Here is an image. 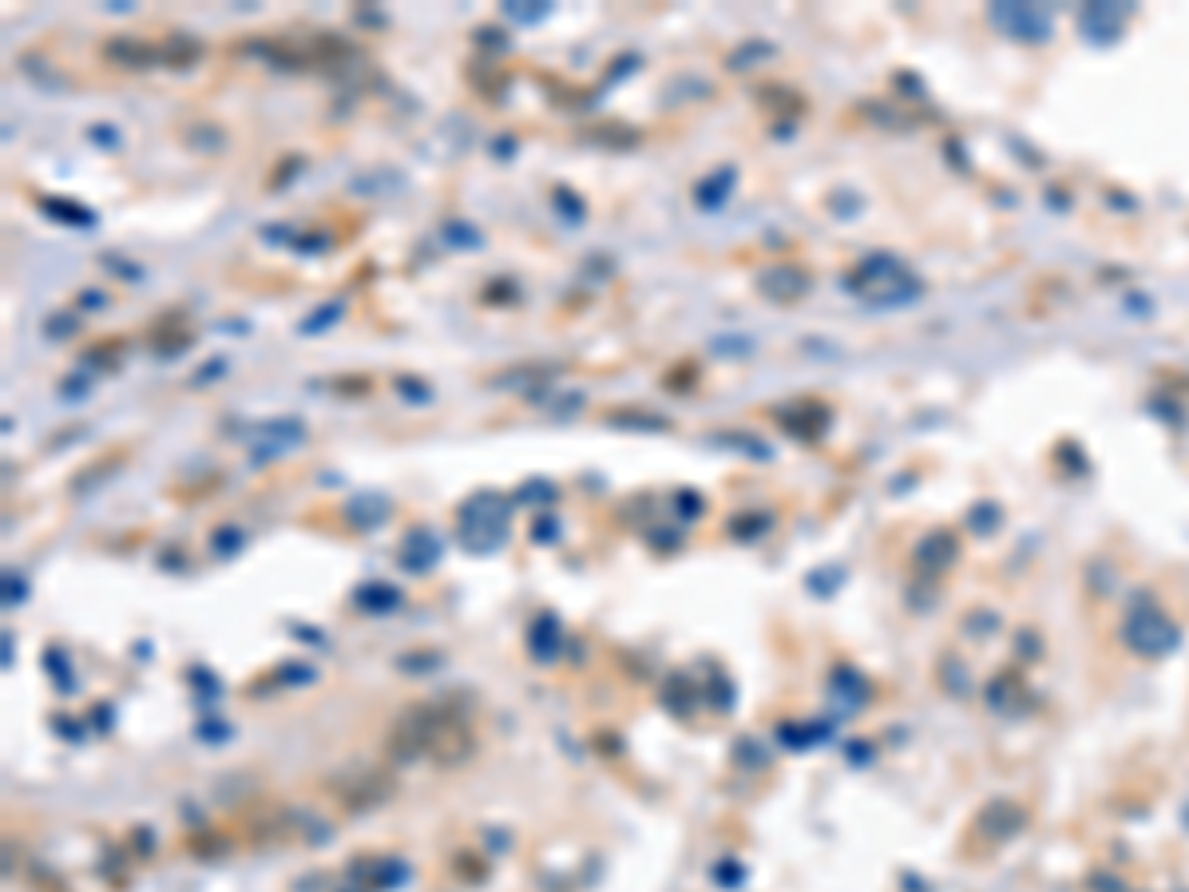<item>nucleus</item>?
<instances>
[{
	"label": "nucleus",
	"instance_id": "1",
	"mask_svg": "<svg viewBox=\"0 0 1189 892\" xmlns=\"http://www.w3.org/2000/svg\"><path fill=\"white\" fill-rule=\"evenodd\" d=\"M104 52H108V60L123 64V68H131V72H135V68H147V64L159 56L155 48H147V44H139V40H115V44H108Z\"/></svg>",
	"mask_w": 1189,
	"mask_h": 892
}]
</instances>
